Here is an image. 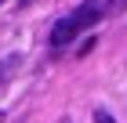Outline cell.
Returning a JSON list of instances; mask_svg holds the SVG:
<instances>
[{"mask_svg":"<svg viewBox=\"0 0 127 123\" xmlns=\"http://www.w3.org/2000/svg\"><path fill=\"white\" fill-rule=\"evenodd\" d=\"M124 11V0H84L76 11H73V22L80 25V33L91 25H102V18L109 15H120Z\"/></svg>","mask_w":127,"mask_h":123,"instance_id":"1","label":"cell"},{"mask_svg":"<svg viewBox=\"0 0 127 123\" xmlns=\"http://www.w3.org/2000/svg\"><path fill=\"white\" fill-rule=\"evenodd\" d=\"M58 123H73V120H58Z\"/></svg>","mask_w":127,"mask_h":123,"instance_id":"5","label":"cell"},{"mask_svg":"<svg viewBox=\"0 0 127 123\" xmlns=\"http://www.w3.org/2000/svg\"><path fill=\"white\" fill-rule=\"evenodd\" d=\"M0 120H4V116H0Z\"/></svg>","mask_w":127,"mask_h":123,"instance_id":"6","label":"cell"},{"mask_svg":"<svg viewBox=\"0 0 127 123\" xmlns=\"http://www.w3.org/2000/svg\"><path fill=\"white\" fill-rule=\"evenodd\" d=\"M76 33H80V25L73 22V15H69V18L55 22V29H51V36H47V40H51V47H65V44L76 36Z\"/></svg>","mask_w":127,"mask_h":123,"instance_id":"2","label":"cell"},{"mask_svg":"<svg viewBox=\"0 0 127 123\" xmlns=\"http://www.w3.org/2000/svg\"><path fill=\"white\" fill-rule=\"evenodd\" d=\"M95 123H116V120H113L105 109H98V112H95Z\"/></svg>","mask_w":127,"mask_h":123,"instance_id":"4","label":"cell"},{"mask_svg":"<svg viewBox=\"0 0 127 123\" xmlns=\"http://www.w3.org/2000/svg\"><path fill=\"white\" fill-rule=\"evenodd\" d=\"M15 69H18V58H15V54L0 62V87H4V83H7V80H11V73H15Z\"/></svg>","mask_w":127,"mask_h":123,"instance_id":"3","label":"cell"}]
</instances>
